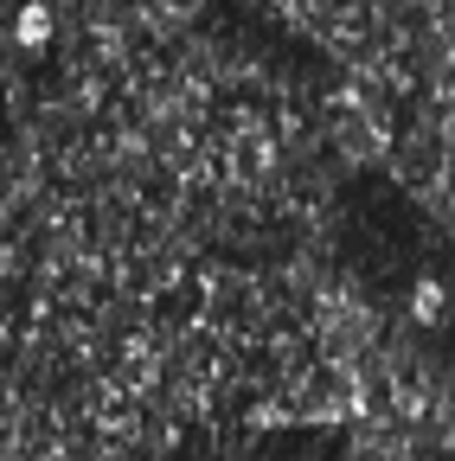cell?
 Instances as JSON below:
<instances>
[{"mask_svg": "<svg viewBox=\"0 0 455 461\" xmlns=\"http://www.w3.org/2000/svg\"><path fill=\"white\" fill-rule=\"evenodd\" d=\"M20 39L39 45V39H45V14H20Z\"/></svg>", "mask_w": 455, "mask_h": 461, "instance_id": "cell-1", "label": "cell"}]
</instances>
